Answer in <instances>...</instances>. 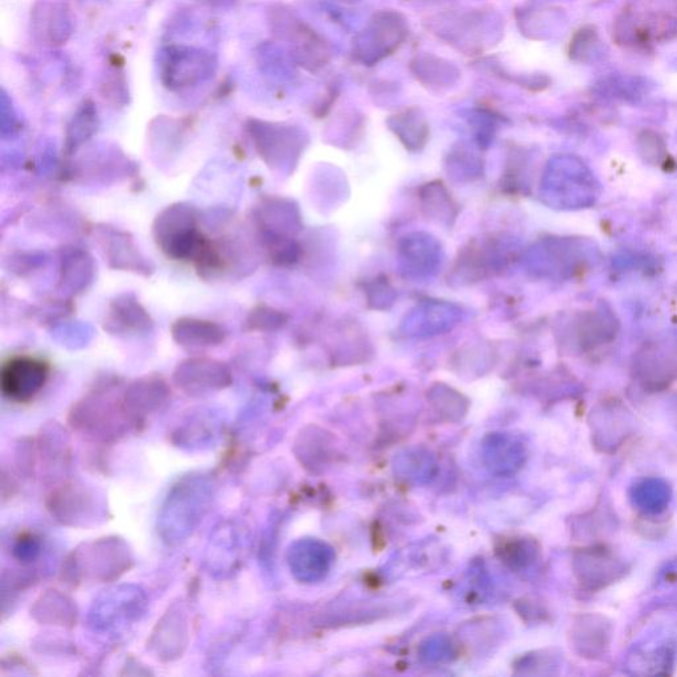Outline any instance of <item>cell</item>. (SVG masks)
Instances as JSON below:
<instances>
[{"label": "cell", "mask_w": 677, "mask_h": 677, "mask_svg": "<svg viewBox=\"0 0 677 677\" xmlns=\"http://www.w3.org/2000/svg\"><path fill=\"white\" fill-rule=\"evenodd\" d=\"M215 61L208 52L190 47H168L160 60V79L170 90L190 89L211 77Z\"/></svg>", "instance_id": "obj_1"}, {"label": "cell", "mask_w": 677, "mask_h": 677, "mask_svg": "<svg viewBox=\"0 0 677 677\" xmlns=\"http://www.w3.org/2000/svg\"><path fill=\"white\" fill-rule=\"evenodd\" d=\"M158 242L168 256L183 258L203 257L207 244L196 231L195 216L190 209L170 208L158 219Z\"/></svg>", "instance_id": "obj_2"}, {"label": "cell", "mask_w": 677, "mask_h": 677, "mask_svg": "<svg viewBox=\"0 0 677 677\" xmlns=\"http://www.w3.org/2000/svg\"><path fill=\"white\" fill-rule=\"evenodd\" d=\"M598 184L584 163L573 158H560L553 166L552 192L565 207L581 208L594 204Z\"/></svg>", "instance_id": "obj_3"}, {"label": "cell", "mask_w": 677, "mask_h": 677, "mask_svg": "<svg viewBox=\"0 0 677 677\" xmlns=\"http://www.w3.org/2000/svg\"><path fill=\"white\" fill-rule=\"evenodd\" d=\"M48 379V367L44 361L18 356L10 359L2 369V391L7 399L26 402L34 399Z\"/></svg>", "instance_id": "obj_4"}, {"label": "cell", "mask_w": 677, "mask_h": 677, "mask_svg": "<svg viewBox=\"0 0 677 677\" xmlns=\"http://www.w3.org/2000/svg\"><path fill=\"white\" fill-rule=\"evenodd\" d=\"M36 38L52 45L65 44L72 34L71 12L59 2H40L31 14Z\"/></svg>", "instance_id": "obj_5"}, {"label": "cell", "mask_w": 677, "mask_h": 677, "mask_svg": "<svg viewBox=\"0 0 677 677\" xmlns=\"http://www.w3.org/2000/svg\"><path fill=\"white\" fill-rule=\"evenodd\" d=\"M605 55V45L599 38L596 27L581 28L570 43V57L578 63L592 64Z\"/></svg>", "instance_id": "obj_6"}, {"label": "cell", "mask_w": 677, "mask_h": 677, "mask_svg": "<svg viewBox=\"0 0 677 677\" xmlns=\"http://www.w3.org/2000/svg\"><path fill=\"white\" fill-rule=\"evenodd\" d=\"M200 2L209 4V6H220V4L227 3L229 0H200Z\"/></svg>", "instance_id": "obj_7"}]
</instances>
